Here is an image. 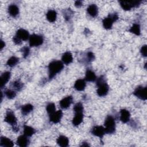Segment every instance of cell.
<instances>
[{"mask_svg":"<svg viewBox=\"0 0 147 147\" xmlns=\"http://www.w3.org/2000/svg\"><path fill=\"white\" fill-rule=\"evenodd\" d=\"M64 68V64L60 60H53L48 65L49 79L51 80Z\"/></svg>","mask_w":147,"mask_h":147,"instance_id":"cell-1","label":"cell"},{"mask_svg":"<svg viewBox=\"0 0 147 147\" xmlns=\"http://www.w3.org/2000/svg\"><path fill=\"white\" fill-rule=\"evenodd\" d=\"M96 84L98 87L96 92L99 96H106L109 92V86L105 80V78L103 76H100L99 78H96Z\"/></svg>","mask_w":147,"mask_h":147,"instance_id":"cell-2","label":"cell"},{"mask_svg":"<svg viewBox=\"0 0 147 147\" xmlns=\"http://www.w3.org/2000/svg\"><path fill=\"white\" fill-rule=\"evenodd\" d=\"M105 130L106 134H114L115 132V121L111 115H108L105 121Z\"/></svg>","mask_w":147,"mask_h":147,"instance_id":"cell-3","label":"cell"},{"mask_svg":"<svg viewBox=\"0 0 147 147\" xmlns=\"http://www.w3.org/2000/svg\"><path fill=\"white\" fill-rule=\"evenodd\" d=\"M118 20V16L117 13H114L109 14V16L105 18L102 21L103 26L106 29H110L112 28L113 24L114 22Z\"/></svg>","mask_w":147,"mask_h":147,"instance_id":"cell-4","label":"cell"},{"mask_svg":"<svg viewBox=\"0 0 147 147\" xmlns=\"http://www.w3.org/2000/svg\"><path fill=\"white\" fill-rule=\"evenodd\" d=\"M141 1H120L119 3L120 6L124 10H130L133 7H137L141 3Z\"/></svg>","mask_w":147,"mask_h":147,"instance_id":"cell-5","label":"cell"},{"mask_svg":"<svg viewBox=\"0 0 147 147\" xmlns=\"http://www.w3.org/2000/svg\"><path fill=\"white\" fill-rule=\"evenodd\" d=\"M43 42H44V38L42 36L38 34H33L30 35L29 38V45L32 47H38L42 45Z\"/></svg>","mask_w":147,"mask_h":147,"instance_id":"cell-6","label":"cell"},{"mask_svg":"<svg viewBox=\"0 0 147 147\" xmlns=\"http://www.w3.org/2000/svg\"><path fill=\"white\" fill-rule=\"evenodd\" d=\"M133 94L138 98L146 100L147 99V88L146 87L138 86L134 91Z\"/></svg>","mask_w":147,"mask_h":147,"instance_id":"cell-7","label":"cell"},{"mask_svg":"<svg viewBox=\"0 0 147 147\" xmlns=\"http://www.w3.org/2000/svg\"><path fill=\"white\" fill-rule=\"evenodd\" d=\"M4 120L6 122L11 125L13 128L17 126V118L14 115V113L11 110H8L6 111Z\"/></svg>","mask_w":147,"mask_h":147,"instance_id":"cell-8","label":"cell"},{"mask_svg":"<svg viewBox=\"0 0 147 147\" xmlns=\"http://www.w3.org/2000/svg\"><path fill=\"white\" fill-rule=\"evenodd\" d=\"M91 133L94 136L98 137L100 138H102L106 133L105 128L102 126H94L91 129Z\"/></svg>","mask_w":147,"mask_h":147,"instance_id":"cell-9","label":"cell"},{"mask_svg":"<svg viewBox=\"0 0 147 147\" xmlns=\"http://www.w3.org/2000/svg\"><path fill=\"white\" fill-rule=\"evenodd\" d=\"M63 117V112L61 110H59L53 114L49 115V121L53 123H57L60 122L61 118Z\"/></svg>","mask_w":147,"mask_h":147,"instance_id":"cell-10","label":"cell"},{"mask_svg":"<svg viewBox=\"0 0 147 147\" xmlns=\"http://www.w3.org/2000/svg\"><path fill=\"white\" fill-rule=\"evenodd\" d=\"M72 101H73L72 96L71 95L67 96L64 98L63 99H62L60 101L59 105L61 109H67L70 106V105L72 103Z\"/></svg>","mask_w":147,"mask_h":147,"instance_id":"cell-11","label":"cell"},{"mask_svg":"<svg viewBox=\"0 0 147 147\" xmlns=\"http://www.w3.org/2000/svg\"><path fill=\"white\" fill-rule=\"evenodd\" d=\"M28 137L25 136L24 134L20 136L17 138V140L16 141L17 145L21 147H25V146H28L30 141Z\"/></svg>","mask_w":147,"mask_h":147,"instance_id":"cell-12","label":"cell"},{"mask_svg":"<svg viewBox=\"0 0 147 147\" xmlns=\"http://www.w3.org/2000/svg\"><path fill=\"white\" fill-rule=\"evenodd\" d=\"M16 36H17L20 40L23 41H26L30 37L29 32L24 29H19L17 30Z\"/></svg>","mask_w":147,"mask_h":147,"instance_id":"cell-13","label":"cell"},{"mask_svg":"<svg viewBox=\"0 0 147 147\" xmlns=\"http://www.w3.org/2000/svg\"><path fill=\"white\" fill-rule=\"evenodd\" d=\"M130 118V113L126 109H123L120 111V120L122 123H127L129 121Z\"/></svg>","mask_w":147,"mask_h":147,"instance_id":"cell-14","label":"cell"},{"mask_svg":"<svg viewBox=\"0 0 147 147\" xmlns=\"http://www.w3.org/2000/svg\"><path fill=\"white\" fill-rule=\"evenodd\" d=\"M87 12L92 17H95L98 14V7L95 4H91L87 8Z\"/></svg>","mask_w":147,"mask_h":147,"instance_id":"cell-15","label":"cell"},{"mask_svg":"<svg viewBox=\"0 0 147 147\" xmlns=\"http://www.w3.org/2000/svg\"><path fill=\"white\" fill-rule=\"evenodd\" d=\"M84 115L83 113H75V116L72 119V123L74 126H79L83 120Z\"/></svg>","mask_w":147,"mask_h":147,"instance_id":"cell-16","label":"cell"},{"mask_svg":"<svg viewBox=\"0 0 147 147\" xmlns=\"http://www.w3.org/2000/svg\"><path fill=\"white\" fill-rule=\"evenodd\" d=\"M10 76H11V73L9 71L5 72L1 75L0 77V80H1L0 86L1 88H2L5 86V85L8 82V81L10 78Z\"/></svg>","mask_w":147,"mask_h":147,"instance_id":"cell-17","label":"cell"},{"mask_svg":"<svg viewBox=\"0 0 147 147\" xmlns=\"http://www.w3.org/2000/svg\"><path fill=\"white\" fill-rule=\"evenodd\" d=\"M86 83L84 79H78L74 84V88L78 91H82L85 89Z\"/></svg>","mask_w":147,"mask_h":147,"instance_id":"cell-18","label":"cell"},{"mask_svg":"<svg viewBox=\"0 0 147 147\" xmlns=\"http://www.w3.org/2000/svg\"><path fill=\"white\" fill-rule=\"evenodd\" d=\"M8 13L13 17H16L19 14V8L15 4H11L8 6Z\"/></svg>","mask_w":147,"mask_h":147,"instance_id":"cell-19","label":"cell"},{"mask_svg":"<svg viewBox=\"0 0 147 147\" xmlns=\"http://www.w3.org/2000/svg\"><path fill=\"white\" fill-rule=\"evenodd\" d=\"M61 60L63 64L68 65L69 64L71 63L73 61L72 55L70 52H65L62 55Z\"/></svg>","mask_w":147,"mask_h":147,"instance_id":"cell-20","label":"cell"},{"mask_svg":"<svg viewBox=\"0 0 147 147\" xmlns=\"http://www.w3.org/2000/svg\"><path fill=\"white\" fill-rule=\"evenodd\" d=\"M57 144L61 147H66L69 144V140L68 137H67L65 136L61 135L56 140Z\"/></svg>","mask_w":147,"mask_h":147,"instance_id":"cell-21","label":"cell"},{"mask_svg":"<svg viewBox=\"0 0 147 147\" xmlns=\"http://www.w3.org/2000/svg\"><path fill=\"white\" fill-rule=\"evenodd\" d=\"M14 145L13 142L6 137L2 136L0 138V146L3 147H11Z\"/></svg>","mask_w":147,"mask_h":147,"instance_id":"cell-22","label":"cell"},{"mask_svg":"<svg viewBox=\"0 0 147 147\" xmlns=\"http://www.w3.org/2000/svg\"><path fill=\"white\" fill-rule=\"evenodd\" d=\"M96 79V76L94 71L91 69H87L85 75L84 80L87 82H94Z\"/></svg>","mask_w":147,"mask_h":147,"instance_id":"cell-23","label":"cell"},{"mask_svg":"<svg viewBox=\"0 0 147 147\" xmlns=\"http://www.w3.org/2000/svg\"><path fill=\"white\" fill-rule=\"evenodd\" d=\"M46 17L49 22H53L56 20L57 13L54 10H49L46 14Z\"/></svg>","mask_w":147,"mask_h":147,"instance_id":"cell-24","label":"cell"},{"mask_svg":"<svg viewBox=\"0 0 147 147\" xmlns=\"http://www.w3.org/2000/svg\"><path fill=\"white\" fill-rule=\"evenodd\" d=\"M33 110V106L31 104H26L22 106L21 111L23 115H26L29 114Z\"/></svg>","mask_w":147,"mask_h":147,"instance_id":"cell-25","label":"cell"},{"mask_svg":"<svg viewBox=\"0 0 147 147\" xmlns=\"http://www.w3.org/2000/svg\"><path fill=\"white\" fill-rule=\"evenodd\" d=\"M36 133V130L31 126L25 125L24 126V134L27 137H31Z\"/></svg>","mask_w":147,"mask_h":147,"instance_id":"cell-26","label":"cell"},{"mask_svg":"<svg viewBox=\"0 0 147 147\" xmlns=\"http://www.w3.org/2000/svg\"><path fill=\"white\" fill-rule=\"evenodd\" d=\"M129 32L137 35L140 36L141 34V28L138 24H133L129 29Z\"/></svg>","mask_w":147,"mask_h":147,"instance_id":"cell-27","label":"cell"},{"mask_svg":"<svg viewBox=\"0 0 147 147\" xmlns=\"http://www.w3.org/2000/svg\"><path fill=\"white\" fill-rule=\"evenodd\" d=\"M19 61V59L16 56L10 57L7 61L6 65L10 67H13L17 64Z\"/></svg>","mask_w":147,"mask_h":147,"instance_id":"cell-28","label":"cell"},{"mask_svg":"<svg viewBox=\"0 0 147 147\" xmlns=\"http://www.w3.org/2000/svg\"><path fill=\"white\" fill-rule=\"evenodd\" d=\"M11 86L13 88H14L17 91H20L23 88L24 84L20 80H16L12 83Z\"/></svg>","mask_w":147,"mask_h":147,"instance_id":"cell-29","label":"cell"},{"mask_svg":"<svg viewBox=\"0 0 147 147\" xmlns=\"http://www.w3.org/2000/svg\"><path fill=\"white\" fill-rule=\"evenodd\" d=\"M74 111L75 112V113H83V110H84V107L83 106V104L80 102H78L76 103L74 106Z\"/></svg>","mask_w":147,"mask_h":147,"instance_id":"cell-30","label":"cell"},{"mask_svg":"<svg viewBox=\"0 0 147 147\" xmlns=\"http://www.w3.org/2000/svg\"><path fill=\"white\" fill-rule=\"evenodd\" d=\"M46 110L49 115H51L53 114L54 112H55L56 110V106L53 103H49L47 105L46 107Z\"/></svg>","mask_w":147,"mask_h":147,"instance_id":"cell-31","label":"cell"},{"mask_svg":"<svg viewBox=\"0 0 147 147\" xmlns=\"http://www.w3.org/2000/svg\"><path fill=\"white\" fill-rule=\"evenodd\" d=\"M5 94L6 98L9 99H12L14 98H15L16 96V92L14 91L11 90H9V89L6 90L5 91Z\"/></svg>","mask_w":147,"mask_h":147,"instance_id":"cell-32","label":"cell"},{"mask_svg":"<svg viewBox=\"0 0 147 147\" xmlns=\"http://www.w3.org/2000/svg\"><path fill=\"white\" fill-rule=\"evenodd\" d=\"M73 14H74V12L70 9H67L64 10V13H63L64 17L65 20L67 21L71 19V18Z\"/></svg>","mask_w":147,"mask_h":147,"instance_id":"cell-33","label":"cell"},{"mask_svg":"<svg viewBox=\"0 0 147 147\" xmlns=\"http://www.w3.org/2000/svg\"><path fill=\"white\" fill-rule=\"evenodd\" d=\"M21 51L22 53V56L24 58H26L29 54L30 52V49L28 47H24L21 48Z\"/></svg>","mask_w":147,"mask_h":147,"instance_id":"cell-34","label":"cell"},{"mask_svg":"<svg viewBox=\"0 0 147 147\" xmlns=\"http://www.w3.org/2000/svg\"><path fill=\"white\" fill-rule=\"evenodd\" d=\"M140 52L142 55V56L144 57H146L147 56V46L146 45H144L142 46L140 49Z\"/></svg>","mask_w":147,"mask_h":147,"instance_id":"cell-35","label":"cell"},{"mask_svg":"<svg viewBox=\"0 0 147 147\" xmlns=\"http://www.w3.org/2000/svg\"><path fill=\"white\" fill-rule=\"evenodd\" d=\"M87 59L88 61H92L95 59V55L92 52H88L87 54Z\"/></svg>","mask_w":147,"mask_h":147,"instance_id":"cell-36","label":"cell"},{"mask_svg":"<svg viewBox=\"0 0 147 147\" xmlns=\"http://www.w3.org/2000/svg\"><path fill=\"white\" fill-rule=\"evenodd\" d=\"M13 42L16 44H17V45H20V44H21V42H22V40H20L17 36H14V37H13Z\"/></svg>","mask_w":147,"mask_h":147,"instance_id":"cell-37","label":"cell"},{"mask_svg":"<svg viewBox=\"0 0 147 147\" xmlns=\"http://www.w3.org/2000/svg\"><path fill=\"white\" fill-rule=\"evenodd\" d=\"M83 5V2L82 1H76L75 2V6L76 7H80Z\"/></svg>","mask_w":147,"mask_h":147,"instance_id":"cell-38","label":"cell"},{"mask_svg":"<svg viewBox=\"0 0 147 147\" xmlns=\"http://www.w3.org/2000/svg\"><path fill=\"white\" fill-rule=\"evenodd\" d=\"M5 47V43L3 42V40H1V45H0V49L2 50Z\"/></svg>","mask_w":147,"mask_h":147,"instance_id":"cell-39","label":"cell"},{"mask_svg":"<svg viewBox=\"0 0 147 147\" xmlns=\"http://www.w3.org/2000/svg\"><path fill=\"white\" fill-rule=\"evenodd\" d=\"M81 146H90L87 142H83V143H82V145Z\"/></svg>","mask_w":147,"mask_h":147,"instance_id":"cell-40","label":"cell"}]
</instances>
